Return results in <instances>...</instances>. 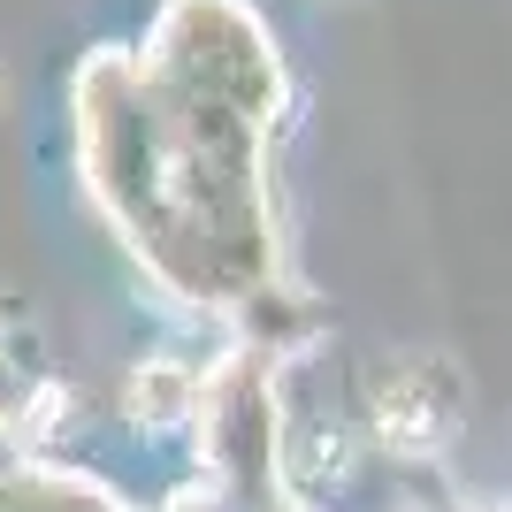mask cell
I'll return each instance as SVG.
<instances>
[{"label":"cell","mask_w":512,"mask_h":512,"mask_svg":"<svg viewBox=\"0 0 512 512\" xmlns=\"http://www.w3.org/2000/svg\"><path fill=\"white\" fill-rule=\"evenodd\" d=\"M367 406H375V436L390 451H436L459 428V375L444 360H398L375 375Z\"/></svg>","instance_id":"6da1fadb"},{"label":"cell","mask_w":512,"mask_h":512,"mask_svg":"<svg viewBox=\"0 0 512 512\" xmlns=\"http://www.w3.org/2000/svg\"><path fill=\"white\" fill-rule=\"evenodd\" d=\"M0 92H8V69H0Z\"/></svg>","instance_id":"7a4b0ae2"}]
</instances>
